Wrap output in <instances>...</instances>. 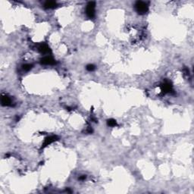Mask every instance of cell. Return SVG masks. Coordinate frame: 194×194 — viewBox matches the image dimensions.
<instances>
[{"label": "cell", "instance_id": "2", "mask_svg": "<svg viewBox=\"0 0 194 194\" xmlns=\"http://www.w3.org/2000/svg\"><path fill=\"white\" fill-rule=\"evenodd\" d=\"M86 14L88 17L92 18L94 17L95 15V2H89L86 8Z\"/></svg>", "mask_w": 194, "mask_h": 194}, {"label": "cell", "instance_id": "8", "mask_svg": "<svg viewBox=\"0 0 194 194\" xmlns=\"http://www.w3.org/2000/svg\"><path fill=\"white\" fill-rule=\"evenodd\" d=\"M108 124L109 126H111V127H114V126H116L117 123H116V121H114V120L111 119V120H108Z\"/></svg>", "mask_w": 194, "mask_h": 194}, {"label": "cell", "instance_id": "4", "mask_svg": "<svg viewBox=\"0 0 194 194\" xmlns=\"http://www.w3.org/2000/svg\"><path fill=\"white\" fill-rule=\"evenodd\" d=\"M39 50L40 52H42L43 54H46V53H49V48L48 47V46L46 44H42L40 46Z\"/></svg>", "mask_w": 194, "mask_h": 194}, {"label": "cell", "instance_id": "1", "mask_svg": "<svg viewBox=\"0 0 194 194\" xmlns=\"http://www.w3.org/2000/svg\"><path fill=\"white\" fill-rule=\"evenodd\" d=\"M136 10L140 14H145L148 11L147 5L143 2H137L135 5Z\"/></svg>", "mask_w": 194, "mask_h": 194}, {"label": "cell", "instance_id": "10", "mask_svg": "<svg viewBox=\"0 0 194 194\" xmlns=\"http://www.w3.org/2000/svg\"><path fill=\"white\" fill-rule=\"evenodd\" d=\"M94 68H95V67H94V65H93V64H89V65L86 67V69H87V70H88V71H93V70H94Z\"/></svg>", "mask_w": 194, "mask_h": 194}, {"label": "cell", "instance_id": "6", "mask_svg": "<svg viewBox=\"0 0 194 194\" xmlns=\"http://www.w3.org/2000/svg\"><path fill=\"white\" fill-rule=\"evenodd\" d=\"M55 6H56V2H53V1H48L45 3V7L48 8H54Z\"/></svg>", "mask_w": 194, "mask_h": 194}, {"label": "cell", "instance_id": "5", "mask_svg": "<svg viewBox=\"0 0 194 194\" xmlns=\"http://www.w3.org/2000/svg\"><path fill=\"white\" fill-rule=\"evenodd\" d=\"M11 101L8 96H3L2 98V104L3 105H10Z\"/></svg>", "mask_w": 194, "mask_h": 194}, {"label": "cell", "instance_id": "9", "mask_svg": "<svg viewBox=\"0 0 194 194\" xmlns=\"http://www.w3.org/2000/svg\"><path fill=\"white\" fill-rule=\"evenodd\" d=\"M30 68H31V64H24V65L23 66V69H24V71H29Z\"/></svg>", "mask_w": 194, "mask_h": 194}, {"label": "cell", "instance_id": "7", "mask_svg": "<svg viewBox=\"0 0 194 194\" xmlns=\"http://www.w3.org/2000/svg\"><path fill=\"white\" fill-rule=\"evenodd\" d=\"M55 137H48L46 140V142H45V146H47L49 145L51 143H52L53 141H55Z\"/></svg>", "mask_w": 194, "mask_h": 194}, {"label": "cell", "instance_id": "3", "mask_svg": "<svg viewBox=\"0 0 194 194\" xmlns=\"http://www.w3.org/2000/svg\"><path fill=\"white\" fill-rule=\"evenodd\" d=\"M41 62L43 64H53L55 63V60L51 57V56H45L43 58H42L41 60Z\"/></svg>", "mask_w": 194, "mask_h": 194}]
</instances>
